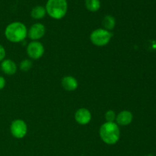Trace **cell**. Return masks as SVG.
I'll return each mask as SVG.
<instances>
[{
    "mask_svg": "<svg viewBox=\"0 0 156 156\" xmlns=\"http://www.w3.org/2000/svg\"><path fill=\"white\" fill-rule=\"evenodd\" d=\"M46 14H47V11H46L45 7L41 5L34 7L30 12V15L34 19H42L45 17Z\"/></svg>",
    "mask_w": 156,
    "mask_h": 156,
    "instance_id": "7c38bea8",
    "label": "cell"
},
{
    "mask_svg": "<svg viewBox=\"0 0 156 156\" xmlns=\"http://www.w3.org/2000/svg\"><path fill=\"white\" fill-rule=\"evenodd\" d=\"M75 120L81 125H86L91 121V114L86 108H80L75 114Z\"/></svg>",
    "mask_w": 156,
    "mask_h": 156,
    "instance_id": "ba28073f",
    "label": "cell"
},
{
    "mask_svg": "<svg viewBox=\"0 0 156 156\" xmlns=\"http://www.w3.org/2000/svg\"><path fill=\"white\" fill-rule=\"evenodd\" d=\"M5 35L9 41L13 43L21 42L24 41L27 35L26 26L19 21H15L6 27Z\"/></svg>",
    "mask_w": 156,
    "mask_h": 156,
    "instance_id": "7a4b0ae2",
    "label": "cell"
},
{
    "mask_svg": "<svg viewBox=\"0 0 156 156\" xmlns=\"http://www.w3.org/2000/svg\"><path fill=\"white\" fill-rule=\"evenodd\" d=\"M116 119V114L112 110H109L105 114V120L107 122H114Z\"/></svg>",
    "mask_w": 156,
    "mask_h": 156,
    "instance_id": "2e32d148",
    "label": "cell"
},
{
    "mask_svg": "<svg viewBox=\"0 0 156 156\" xmlns=\"http://www.w3.org/2000/svg\"><path fill=\"white\" fill-rule=\"evenodd\" d=\"M1 68L3 73H5L6 75L12 76L15 74L17 71V66L14 61L11 59H5L2 61L1 64Z\"/></svg>",
    "mask_w": 156,
    "mask_h": 156,
    "instance_id": "8fae6325",
    "label": "cell"
},
{
    "mask_svg": "<svg viewBox=\"0 0 156 156\" xmlns=\"http://www.w3.org/2000/svg\"><path fill=\"white\" fill-rule=\"evenodd\" d=\"M45 26L41 23H36L30 27L29 31L27 32V36L33 41H37L42 38L45 34Z\"/></svg>",
    "mask_w": 156,
    "mask_h": 156,
    "instance_id": "52a82bcc",
    "label": "cell"
},
{
    "mask_svg": "<svg viewBox=\"0 0 156 156\" xmlns=\"http://www.w3.org/2000/svg\"><path fill=\"white\" fill-rule=\"evenodd\" d=\"M146 156H154L153 155H151V154H149V155H147Z\"/></svg>",
    "mask_w": 156,
    "mask_h": 156,
    "instance_id": "d6986e66",
    "label": "cell"
},
{
    "mask_svg": "<svg viewBox=\"0 0 156 156\" xmlns=\"http://www.w3.org/2000/svg\"><path fill=\"white\" fill-rule=\"evenodd\" d=\"M45 9L49 16L53 19L59 20L66 14L68 3L66 0H47Z\"/></svg>",
    "mask_w": 156,
    "mask_h": 156,
    "instance_id": "3957f363",
    "label": "cell"
},
{
    "mask_svg": "<svg viewBox=\"0 0 156 156\" xmlns=\"http://www.w3.org/2000/svg\"><path fill=\"white\" fill-rule=\"evenodd\" d=\"M11 133L15 138L22 139L26 136L27 126L25 122L22 120H15L12 123L10 126Z\"/></svg>",
    "mask_w": 156,
    "mask_h": 156,
    "instance_id": "5b68a950",
    "label": "cell"
},
{
    "mask_svg": "<svg viewBox=\"0 0 156 156\" xmlns=\"http://www.w3.org/2000/svg\"><path fill=\"white\" fill-rule=\"evenodd\" d=\"M5 85V80L2 76H0V90L2 89Z\"/></svg>",
    "mask_w": 156,
    "mask_h": 156,
    "instance_id": "ac0fdd59",
    "label": "cell"
},
{
    "mask_svg": "<svg viewBox=\"0 0 156 156\" xmlns=\"http://www.w3.org/2000/svg\"><path fill=\"white\" fill-rule=\"evenodd\" d=\"M99 133L102 141L106 144H116L120 140V128L114 122H106L104 123L101 126Z\"/></svg>",
    "mask_w": 156,
    "mask_h": 156,
    "instance_id": "6da1fadb",
    "label": "cell"
},
{
    "mask_svg": "<svg viewBox=\"0 0 156 156\" xmlns=\"http://www.w3.org/2000/svg\"><path fill=\"white\" fill-rule=\"evenodd\" d=\"M32 62L29 59H24L20 63V69L23 72H27L31 69Z\"/></svg>",
    "mask_w": 156,
    "mask_h": 156,
    "instance_id": "9a60e30c",
    "label": "cell"
},
{
    "mask_svg": "<svg viewBox=\"0 0 156 156\" xmlns=\"http://www.w3.org/2000/svg\"><path fill=\"white\" fill-rule=\"evenodd\" d=\"M112 33L105 29L98 28L94 30L90 35V40L93 44L98 47L107 45L112 37Z\"/></svg>",
    "mask_w": 156,
    "mask_h": 156,
    "instance_id": "277c9868",
    "label": "cell"
},
{
    "mask_svg": "<svg viewBox=\"0 0 156 156\" xmlns=\"http://www.w3.org/2000/svg\"><path fill=\"white\" fill-rule=\"evenodd\" d=\"M44 47L39 41H34L27 45V53L29 57L33 59H38L44 55Z\"/></svg>",
    "mask_w": 156,
    "mask_h": 156,
    "instance_id": "8992f818",
    "label": "cell"
},
{
    "mask_svg": "<svg viewBox=\"0 0 156 156\" xmlns=\"http://www.w3.org/2000/svg\"><path fill=\"white\" fill-rule=\"evenodd\" d=\"M62 86L66 91H75L76 88H78V82L74 77L73 76H65L62 78Z\"/></svg>",
    "mask_w": 156,
    "mask_h": 156,
    "instance_id": "30bf717a",
    "label": "cell"
},
{
    "mask_svg": "<svg viewBox=\"0 0 156 156\" xmlns=\"http://www.w3.org/2000/svg\"><path fill=\"white\" fill-rule=\"evenodd\" d=\"M85 5L86 9L90 12H97L101 8L100 0H85Z\"/></svg>",
    "mask_w": 156,
    "mask_h": 156,
    "instance_id": "5bb4252c",
    "label": "cell"
},
{
    "mask_svg": "<svg viewBox=\"0 0 156 156\" xmlns=\"http://www.w3.org/2000/svg\"><path fill=\"white\" fill-rule=\"evenodd\" d=\"M102 24L107 30H112L116 25V20L112 15H106L102 20Z\"/></svg>",
    "mask_w": 156,
    "mask_h": 156,
    "instance_id": "4fadbf2b",
    "label": "cell"
},
{
    "mask_svg": "<svg viewBox=\"0 0 156 156\" xmlns=\"http://www.w3.org/2000/svg\"><path fill=\"white\" fill-rule=\"evenodd\" d=\"M5 56V50L2 45H0V61L3 60Z\"/></svg>",
    "mask_w": 156,
    "mask_h": 156,
    "instance_id": "e0dca14e",
    "label": "cell"
},
{
    "mask_svg": "<svg viewBox=\"0 0 156 156\" xmlns=\"http://www.w3.org/2000/svg\"><path fill=\"white\" fill-rule=\"evenodd\" d=\"M133 114L129 111H123L117 116L116 120H117V124L120 126H126L131 123L133 121Z\"/></svg>",
    "mask_w": 156,
    "mask_h": 156,
    "instance_id": "9c48e42d",
    "label": "cell"
}]
</instances>
